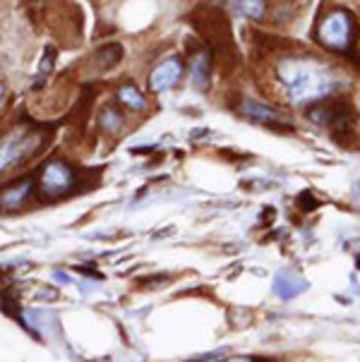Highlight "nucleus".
I'll use <instances>...</instances> for the list:
<instances>
[{
	"label": "nucleus",
	"instance_id": "nucleus-1",
	"mask_svg": "<svg viewBox=\"0 0 360 362\" xmlns=\"http://www.w3.org/2000/svg\"><path fill=\"white\" fill-rule=\"evenodd\" d=\"M308 120H313L315 125L329 130L334 139L349 144V134H356L358 113L346 99H329L310 108Z\"/></svg>",
	"mask_w": 360,
	"mask_h": 362
},
{
	"label": "nucleus",
	"instance_id": "nucleus-2",
	"mask_svg": "<svg viewBox=\"0 0 360 362\" xmlns=\"http://www.w3.org/2000/svg\"><path fill=\"white\" fill-rule=\"evenodd\" d=\"M279 79L289 87L291 99H313V96L325 94L327 77L320 70L298 63V60H286L279 65Z\"/></svg>",
	"mask_w": 360,
	"mask_h": 362
},
{
	"label": "nucleus",
	"instance_id": "nucleus-3",
	"mask_svg": "<svg viewBox=\"0 0 360 362\" xmlns=\"http://www.w3.org/2000/svg\"><path fill=\"white\" fill-rule=\"evenodd\" d=\"M44 134L41 132H29V130H12L0 139V173L15 168L17 163L27 161L29 156H34L39 151Z\"/></svg>",
	"mask_w": 360,
	"mask_h": 362
},
{
	"label": "nucleus",
	"instance_id": "nucleus-4",
	"mask_svg": "<svg viewBox=\"0 0 360 362\" xmlns=\"http://www.w3.org/2000/svg\"><path fill=\"white\" fill-rule=\"evenodd\" d=\"M194 27L199 29V34L207 39L219 55H226V58H236V46L233 39H231V24L226 20L223 12L219 10H199V15L194 17Z\"/></svg>",
	"mask_w": 360,
	"mask_h": 362
},
{
	"label": "nucleus",
	"instance_id": "nucleus-5",
	"mask_svg": "<svg viewBox=\"0 0 360 362\" xmlns=\"http://www.w3.org/2000/svg\"><path fill=\"white\" fill-rule=\"evenodd\" d=\"M320 44L329 51H346L353 41V20L349 12L334 10L322 20L320 34H317Z\"/></svg>",
	"mask_w": 360,
	"mask_h": 362
},
{
	"label": "nucleus",
	"instance_id": "nucleus-6",
	"mask_svg": "<svg viewBox=\"0 0 360 362\" xmlns=\"http://www.w3.org/2000/svg\"><path fill=\"white\" fill-rule=\"evenodd\" d=\"M75 187V173L63 161H48L39 173V189L46 197L56 199Z\"/></svg>",
	"mask_w": 360,
	"mask_h": 362
},
{
	"label": "nucleus",
	"instance_id": "nucleus-7",
	"mask_svg": "<svg viewBox=\"0 0 360 362\" xmlns=\"http://www.w3.org/2000/svg\"><path fill=\"white\" fill-rule=\"evenodd\" d=\"M180 75H182L180 60L178 58H168V60H163L161 65L154 67V72H151V77H149V87L154 91H166V89L173 87L175 82H178Z\"/></svg>",
	"mask_w": 360,
	"mask_h": 362
},
{
	"label": "nucleus",
	"instance_id": "nucleus-8",
	"mask_svg": "<svg viewBox=\"0 0 360 362\" xmlns=\"http://www.w3.org/2000/svg\"><path fill=\"white\" fill-rule=\"evenodd\" d=\"M29 192H32V180H29V177H24L20 182H12V185H8L3 192H0V206L17 209L29 197Z\"/></svg>",
	"mask_w": 360,
	"mask_h": 362
},
{
	"label": "nucleus",
	"instance_id": "nucleus-9",
	"mask_svg": "<svg viewBox=\"0 0 360 362\" xmlns=\"http://www.w3.org/2000/svg\"><path fill=\"white\" fill-rule=\"evenodd\" d=\"M305 288H308V281H303L301 276H293V274H281L277 279V284H274V291L281 298H296Z\"/></svg>",
	"mask_w": 360,
	"mask_h": 362
},
{
	"label": "nucleus",
	"instance_id": "nucleus-10",
	"mask_svg": "<svg viewBox=\"0 0 360 362\" xmlns=\"http://www.w3.org/2000/svg\"><path fill=\"white\" fill-rule=\"evenodd\" d=\"M192 82L194 87L207 89L211 82V58L207 53H197V58L192 60Z\"/></svg>",
	"mask_w": 360,
	"mask_h": 362
},
{
	"label": "nucleus",
	"instance_id": "nucleus-11",
	"mask_svg": "<svg viewBox=\"0 0 360 362\" xmlns=\"http://www.w3.org/2000/svg\"><path fill=\"white\" fill-rule=\"evenodd\" d=\"M231 10L238 12L243 17H250V20H262L265 17V0H228Z\"/></svg>",
	"mask_w": 360,
	"mask_h": 362
},
{
	"label": "nucleus",
	"instance_id": "nucleus-12",
	"mask_svg": "<svg viewBox=\"0 0 360 362\" xmlns=\"http://www.w3.org/2000/svg\"><path fill=\"white\" fill-rule=\"evenodd\" d=\"M243 113L248 115L250 120H257V122H277V113L265 106V103H257V101H243L240 106Z\"/></svg>",
	"mask_w": 360,
	"mask_h": 362
},
{
	"label": "nucleus",
	"instance_id": "nucleus-13",
	"mask_svg": "<svg viewBox=\"0 0 360 362\" xmlns=\"http://www.w3.org/2000/svg\"><path fill=\"white\" fill-rule=\"evenodd\" d=\"M120 58H123V48H120L118 44H111V46L101 48V51H96L94 63H96L99 70H111V67L118 63Z\"/></svg>",
	"mask_w": 360,
	"mask_h": 362
},
{
	"label": "nucleus",
	"instance_id": "nucleus-14",
	"mask_svg": "<svg viewBox=\"0 0 360 362\" xmlns=\"http://www.w3.org/2000/svg\"><path fill=\"white\" fill-rule=\"evenodd\" d=\"M118 99L123 101L125 106H130V108H135V110H142L146 106V99H144L142 94H139L135 87H130V84L118 89Z\"/></svg>",
	"mask_w": 360,
	"mask_h": 362
},
{
	"label": "nucleus",
	"instance_id": "nucleus-15",
	"mask_svg": "<svg viewBox=\"0 0 360 362\" xmlns=\"http://www.w3.org/2000/svg\"><path fill=\"white\" fill-rule=\"evenodd\" d=\"M99 127H103L106 132H118L123 127V118H120V113H115V108H103L99 115Z\"/></svg>",
	"mask_w": 360,
	"mask_h": 362
},
{
	"label": "nucleus",
	"instance_id": "nucleus-16",
	"mask_svg": "<svg viewBox=\"0 0 360 362\" xmlns=\"http://www.w3.org/2000/svg\"><path fill=\"white\" fill-rule=\"evenodd\" d=\"M5 99V84H0V101Z\"/></svg>",
	"mask_w": 360,
	"mask_h": 362
}]
</instances>
